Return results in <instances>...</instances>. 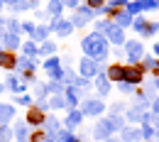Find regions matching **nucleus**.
I'll return each instance as SVG.
<instances>
[{"label":"nucleus","mask_w":159,"mask_h":142,"mask_svg":"<svg viewBox=\"0 0 159 142\" xmlns=\"http://www.w3.org/2000/svg\"><path fill=\"white\" fill-rule=\"evenodd\" d=\"M0 66H15L12 54H2V52H0Z\"/></svg>","instance_id":"obj_4"},{"label":"nucleus","mask_w":159,"mask_h":142,"mask_svg":"<svg viewBox=\"0 0 159 142\" xmlns=\"http://www.w3.org/2000/svg\"><path fill=\"white\" fill-rule=\"evenodd\" d=\"M86 52H91V54H103V52H105V47H103V42L98 39V37H91V39L86 42Z\"/></svg>","instance_id":"obj_1"},{"label":"nucleus","mask_w":159,"mask_h":142,"mask_svg":"<svg viewBox=\"0 0 159 142\" xmlns=\"http://www.w3.org/2000/svg\"><path fill=\"white\" fill-rule=\"evenodd\" d=\"M83 74H93V64L91 61H83Z\"/></svg>","instance_id":"obj_7"},{"label":"nucleus","mask_w":159,"mask_h":142,"mask_svg":"<svg viewBox=\"0 0 159 142\" xmlns=\"http://www.w3.org/2000/svg\"><path fill=\"white\" fill-rule=\"evenodd\" d=\"M108 76H110L113 81H120V79H125V69H120V66H110Z\"/></svg>","instance_id":"obj_3"},{"label":"nucleus","mask_w":159,"mask_h":142,"mask_svg":"<svg viewBox=\"0 0 159 142\" xmlns=\"http://www.w3.org/2000/svg\"><path fill=\"white\" fill-rule=\"evenodd\" d=\"M100 2H103V0H88V5H91V7H98Z\"/></svg>","instance_id":"obj_8"},{"label":"nucleus","mask_w":159,"mask_h":142,"mask_svg":"<svg viewBox=\"0 0 159 142\" xmlns=\"http://www.w3.org/2000/svg\"><path fill=\"white\" fill-rule=\"evenodd\" d=\"M27 118H30V122H42V113H39V110H34V108H32Z\"/></svg>","instance_id":"obj_5"},{"label":"nucleus","mask_w":159,"mask_h":142,"mask_svg":"<svg viewBox=\"0 0 159 142\" xmlns=\"http://www.w3.org/2000/svg\"><path fill=\"white\" fill-rule=\"evenodd\" d=\"M10 115H12V110H10V108H0V120H7Z\"/></svg>","instance_id":"obj_6"},{"label":"nucleus","mask_w":159,"mask_h":142,"mask_svg":"<svg viewBox=\"0 0 159 142\" xmlns=\"http://www.w3.org/2000/svg\"><path fill=\"white\" fill-rule=\"evenodd\" d=\"M139 79H142V74H139V69H135V66H130V69H125V81H127V83H139Z\"/></svg>","instance_id":"obj_2"}]
</instances>
